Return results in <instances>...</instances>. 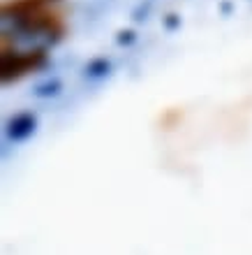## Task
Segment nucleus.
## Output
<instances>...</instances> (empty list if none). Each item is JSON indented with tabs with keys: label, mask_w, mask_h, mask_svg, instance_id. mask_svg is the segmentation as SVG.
Here are the masks:
<instances>
[{
	"label": "nucleus",
	"mask_w": 252,
	"mask_h": 255,
	"mask_svg": "<svg viewBox=\"0 0 252 255\" xmlns=\"http://www.w3.org/2000/svg\"><path fill=\"white\" fill-rule=\"evenodd\" d=\"M47 63L44 51H35V49H5L2 54V81H16L26 74L40 70Z\"/></svg>",
	"instance_id": "f257e3e1"
},
{
	"label": "nucleus",
	"mask_w": 252,
	"mask_h": 255,
	"mask_svg": "<svg viewBox=\"0 0 252 255\" xmlns=\"http://www.w3.org/2000/svg\"><path fill=\"white\" fill-rule=\"evenodd\" d=\"M35 128V119L30 114H19L16 119H12L9 123V134H12L14 139H21V137H26V134L33 132Z\"/></svg>",
	"instance_id": "f03ea898"
}]
</instances>
